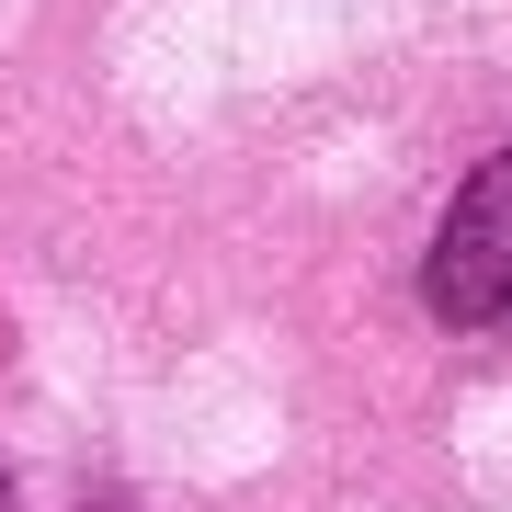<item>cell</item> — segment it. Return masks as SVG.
<instances>
[{"mask_svg":"<svg viewBox=\"0 0 512 512\" xmlns=\"http://www.w3.org/2000/svg\"><path fill=\"white\" fill-rule=\"evenodd\" d=\"M421 296H433V319H456V330H490L512 308V148L467 171L456 217H444L433 262H421Z\"/></svg>","mask_w":512,"mask_h":512,"instance_id":"cell-1","label":"cell"}]
</instances>
